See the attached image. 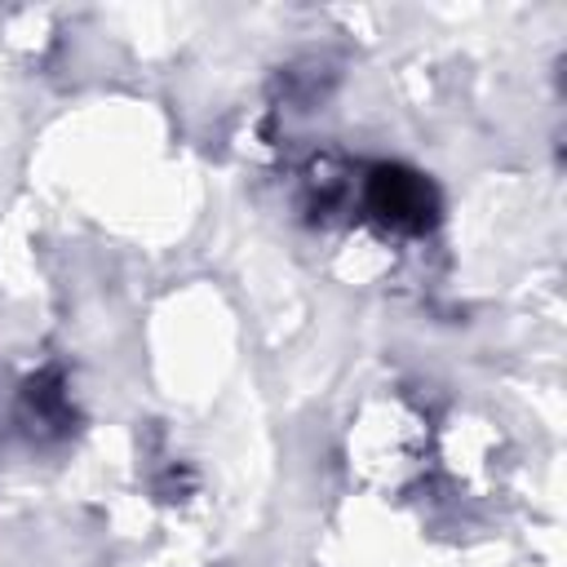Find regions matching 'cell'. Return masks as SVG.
Listing matches in <instances>:
<instances>
[{
    "mask_svg": "<svg viewBox=\"0 0 567 567\" xmlns=\"http://www.w3.org/2000/svg\"><path fill=\"white\" fill-rule=\"evenodd\" d=\"M372 208L394 221V226H425L430 221V190L421 177L399 173V168H381L372 177Z\"/></svg>",
    "mask_w": 567,
    "mask_h": 567,
    "instance_id": "1",
    "label": "cell"
}]
</instances>
